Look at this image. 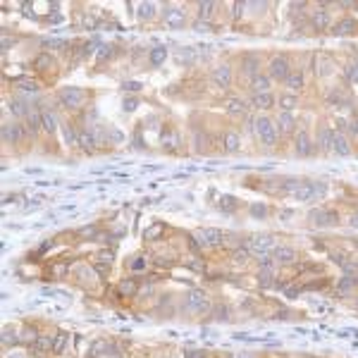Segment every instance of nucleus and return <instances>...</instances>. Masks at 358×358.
<instances>
[{"mask_svg": "<svg viewBox=\"0 0 358 358\" xmlns=\"http://www.w3.org/2000/svg\"><path fill=\"white\" fill-rule=\"evenodd\" d=\"M253 134L265 148L277 146V138H280V131H277L275 120L268 117V115H258V117H253Z\"/></svg>", "mask_w": 358, "mask_h": 358, "instance_id": "nucleus-1", "label": "nucleus"}, {"mask_svg": "<svg viewBox=\"0 0 358 358\" xmlns=\"http://www.w3.org/2000/svg\"><path fill=\"white\" fill-rule=\"evenodd\" d=\"M246 248L253 255H258V258H270L272 251L277 248V244H275V239H272L270 234H253L251 239H248Z\"/></svg>", "mask_w": 358, "mask_h": 358, "instance_id": "nucleus-2", "label": "nucleus"}, {"mask_svg": "<svg viewBox=\"0 0 358 358\" xmlns=\"http://www.w3.org/2000/svg\"><path fill=\"white\" fill-rule=\"evenodd\" d=\"M291 72L289 57L287 55H272L268 62V76L272 82H287V76Z\"/></svg>", "mask_w": 358, "mask_h": 358, "instance_id": "nucleus-3", "label": "nucleus"}, {"mask_svg": "<svg viewBox=\"0 0 358 358\" xmlns=\"http://www.w3.org/2000/svg\"><path fill=\"white\" fill-rule=\"evenodd\" d=\"M208 308H210V299H208L206 291L191 289L186 294V310H189L191 315H203Z\"/></svg>", "mask_w": 358, "mask_h": 358, "instance_id": "nucleus-4", "label": "nucleus"}, {"mask_svg": "<svg viewBox=\"0 0 358 358\" xmlns=\"http://www.w3.org/2000/svg\"><path fill=\"white\" fill-rule=\"evenodd\" d=\"M60 103L67 108V110H82L84 105H86V93L82 89H74V86H69V89H62L60 91Z\"/></svg>", "mask_w": 358, "mask_h": 358, "instance_id": "nucleus-5", "label": "nucleus"}, {"mask_svg": "<svg viewBox=\"0 0 358 358\" xmlns=\"http://www.w3.org/2000/svg\"><path fill=\"white\" fill-rule=\"evenodd\" d=\"M308 222L315 227H334V225H339V215L334 210H327V208H315V210H310Z\"/></svg>", "mask_w": 358, "mask_h": 358, "instance_id": "nucleus-6", "label": "nucleus"}, {"mask_svg": "<svg viewBox=\"0 0 358 358\" xmlns=\"http://www.w3.org/2000/svg\"><path fill=\"white\" fill-rule=\"evenodd\" d=\"M308 22H310V27H313V31H320V34H325V31L332 27V14L327 12V5L315 7V10L308 14Z\"/></svg>", "mask_w": 358, "mask_h": 358, "instance_id": "nucleus-7", "label": "nucleus"}, {"mask_svg": "<svg viewBox=\"0 0 358 358\" xmlns=\"http://www.w3.org/2000/svg\"><path fill=\"white\" fill-rule=\"evenodd\" d=\"M196 241H198L201 246H208V248H215V246H220L222 241H225V234H222L220 229H215V227H206V229H196Z\"/></svg>", "mask_w": 358, "mask_h": 358, "instance_id": "nucleus-8", "label": "nucleus"}, {"mask_svg": "<svg viewBox=\"0 0 358 358\" xmlns=\"http://www.w3.org/2000/svg\"><path fill=\"white\" fill-rule=\"evenodd\" d=\"M163 19L170 29H184L186 27V12L179 5H167L163 12Z\"/></svg>", "mask_w": 358, "mask_h": 358, "instance_id": "nucleus-9", "label": "nucleus"}, {"mask_svg": "<svg viewBox=\"0 0 358 358\" xmlns=\"http://www.w3.org/2000/svg\"><path fill=\"white\" fill-rule=\"evenodd\" d=\"M79 148L86 153H93L98 148V129L93 127H82L79 129Z\"/></svg>", "mask_w": 358, "mask_h": 358, "instance_id": "nucleus-10", "label": "nucleus"}, {"mask_svg": "<svg viewBox=\"0 0 358 358\" xmlns=\"http://www.w3.org/2000/svg\"><path fill=\"white\" fill-rule=\"evenodd\" d=\"M232 67L229 65H217V67L210 72V79H213V84L217 86V89H229L232 86Z\"/></svg>", "mask_w": 358, "mask_h": 358, "instance_id": "nucleus-11", "label": "nucleus"}, {"mask_svg": "<svg viewBox=\"0 0 358 358\" xmlns=\"http://www.w3.org/2000/svg\"><path fill=\"white\" fill-rule=\"evenodd\" d=\"M296 258H299V253L291 246H287V244H282V246H277L272 251V261L280 263V265H294Z\"/></svg>", "mask_w": 358, "mask_h": 358, "instance_id": "nucleus-12", "label": "nucleus"}, {"mask_svg": "<svg viewBox=\"0 0 358 358\" xmlns=\"http://www.w3.org/2000/svg\"><path fill=\"white\" fill-rule=\"evenodd\" d=\"M275 103L277 101H275V96H272V91H270V93H253L251 101H248V105H251L253 110H258L261 115H263V110H270Z\"/></svg>", "mask_w": 358, "mask_h": 358, "instance_id": "nucleus-13", "label": "nucleus"}, {"mask_svg": "<svg viewBox=\"0 0 358 358\" xmlns=\"http://www.w3.org/2000/svg\"><path fill=\"white\" fill-rule=\"evenodd\" d=\"M294 146H296V153L301 158H308L313 155V141H310L308 131H296V136H294Z\"/></svg>", "mask_w": 358, "mask_h": 358, "instance_id": "nucleus-14", "label": "nucleus"}, {"mask_svg": "<svg viewBox=\"0 0 358 358\" xmlns=\"http://www.w3.org/2000/svg\"><path fill=\"white\" fill-rule=\"evenodd\" d=\"M332 34H334V36H353V34H358V22L351 19V17H342V19L332 27Z\"/></svg>", "mask_w": 358, "mask_h": 358, "instance_id": "nucleus-15", "label": "nucleus"}, {"mask_svg": "<svg viewBox=\"0 0 358 358\" xmlns=\"http://www.w3.org/2000/svg\"><path fill=\"white\" fill-rule=\"evenodd\" d=\"M332 153H337V155H351V141L346 136L344 131H337L334 129V141H332Z\"/></svg>", "mask_w": 358, "mask_h": 358, "instance_id": "nucleus-16", "label": "nucleus"}, {"mask_svg": "<svg viewBox=\"0 0 358 358\" xmlns=\"http://www.w3.org/2000/svg\"><path fill=\"white\" fill-rule=\"evenodd\" d=\"M225 112L227 115H232V117H246V112H248V103L246 101H241V98H227L225 101Z\"/></svg>", "mask_w": 358, "mask_h": 358, "instance_id": "nucleus-17", "label": "nucleus"}, {"mask_svg": "<svg viewBox=\"0 0 358 358\" xmlns=\"http://www.w3.org/2000/svg\"><path fill=\"white\" fill-rule=\"evenodd\" d=\"M272 91V79L268 76V72L263 74V72H258V74L251 79V96L253 93H270Z\"/></svg>", "mask_w": 358, "mask_h": 358, "instance_id": "nucleus-18", "label": "nucleus"}, {"mask_svg": "<svg viewBox=\"0 0 358 358\" xmlns=\"http://www.w3.org/2000/svg\"><path fill=\"white\" fill-rule=\"evenodd\" d=\"M24 127H22L19 122H12V124H5L3 127V138H5V144H19L22 136H24Z\"/></svg>", "mask_w": 358, "mask_h": 358, "instance_id": "nucleus-19", "label": "nucleus"}, {"mask_svg": "<svg viewBox=\"0 0 358 358\" xmlns=\"http://www.w3.org/2000/svg\"><path fill=\"white\" fill-rule=\"evenodd\" d=\"M284 86H287V91H289V93L299 96V91L306 86V76H303L301 69H291L289 76H287V82H284Z\"/></svg>", "mask_w": 358, "mask_h": 358, "instance_id": "nucleus-20", "label": "nucleus"}, {"mask_svg": "<svg viewBox=\"0 0 358 358\" xmlns=\"http://www.w3.org/2000/svg\"><path fill=\"white\" fill-rule=\"evenodd\" d=\"M332 141H334V129L323 124L320 129H317V148L325 153H332Z\"/></svg>", "mask_w": 358, "mask_h": 358, "instance_id": "nucleus-21", "label": "nucleus"}, {"mask_svg": "<svg viewBox=\"0 0 358 358\" xmlns=\"http://www.w3.org/2000/svg\"><path fill=\"white\" fill-rule=\"evenodd\" d=\"M275 124H277V131H280V134H294V129H296V120H294L291 112H280Z\"/></svg>", "mask_w": 358, "mask_h": 358, "instance_id": "nucleus-22", "label": "nucleus"}, {"mask_svg": "<svg viewBox=\"0 0 358 358\" xmlns=\"http://www.w3.org/2000/svg\"><path fill=\"white\" fill-rule=\"evenodd\" d=\"M24 122H27V134H38V131L43 129V120H41V112L38 110H34L31 108V112H29L27 117H24Z\"/></svg>", "mask_w": 358, "mask_h": 358, "instance_id": "nucleus-23", "label": "nucleus"}, {"mask_svg": "<svg viewBox=\"0 0 358 358\" xmlns=\"http://www.w3.org/2000/svg\"><path fill=\"white\" fill-rule=\"evenodd\" d=\"M10 112H12L14 117H27L29 112H31V105H29V101H24L22 96H14L12 103H10Z\"/></svg>", "mask_w": 358, "mask_h": 358, "instance_id": "nucleus-24", "label": "nucleus"}, {"mask_svg": "<svg viewBox=\"0 0 358 358\" xmlns=\"http://www.w3.org/2000/svg\"><path fill=\"white\" fill-rule=\"evenodd\" d=\"M356 287H358V277L344 275V277H342V280L337 282V294H339V296H346V294H351Z\"/></svg>", "mask_w": 358, "mask_h": 358, "instance_id": "nucleus-25", "label": "nucleus"}, {"mask_svg": "<svg viewBox=\"0 0 358 358\" xmlns=\"http://www.w3.org/2000/svg\"><path fill=\"white\" fill-rule=\"evenodd\" d=\"M222 146H225V151L227 153H236L241 148V136L236 131H225V136H222Z\"/></svg>", "mask_w": 358, "mask_h": 358, "instance_id": "nucleus-26", "label": "nucleus"}, {"mask_svg": "<svg viewBox=\"0 0 358 358\" xmlns=\"http://www.w3.org/2000/svg\"><path fill=\"white\" fill-rule=\"evenodd\" d=\"M277 105H280V112H291L294 108L299 105V96H294V93H282V96L277 98Z\"/></svg>", "mask_w": 358, "mask_h": 358, "instance_id": "nucleus-27", "label": "nucleus"}, {"mask_svg": "<svg viewBox=\"0 0 358 358\" xmlns=\"http://www.w3.org/2000/svg\"><path fill=\"white\" fill-rule=\"evenodd\" d=\"M41 120H43V131H46V134H55V131H57V117L53 115V110L43 108V110H41Z\"/></svg>", "mask_w": 358, "mask_h": 358, "instance_id": "nucleus-28", "label": "nucleus"}, {"mask_svg": "<svg viewBox=\"0 0 358 358\" xmlns=\"http://www.w3.org/2000/svg\"><path fill=\"white\" fill-rule=\"evenodd\" d=\"M136 10H138V19L151 22V19H155V12H158V5H155V3H138V5H136Z\"/></svg>", "mask_w": 358, "mask_h": 358, "instance_id": "nucleus-29", "label": "nucleus"}, {"mask_svg": "<svg viewBox=\"0 0 358 358\" xmlns=\"http://www.w3.org/2000/svg\"><path fill=\"white\" fill-rule=\"evenodd\" d=\"M34 69H38V72L55 69V60H53V55H50V53H41V55L34 60Z\"/></svg>", "mask_w": 358, "mask_h": 358, "instance_id": "nucleus-30", "label": "nucleus"}, {"mask_svg": "<svg viewBox=\"0 0 358 358\" xmlns=\"http://www.w3.org/2000/svg\"><path fill=\"white\" fill-rule=\"evenodd\" d=\"M38 89H41V86H38L34 79H17V82H14V91H24V93H34L36 96Z\"/></svg>", "mask_w": 358, "mask_h": 358, "instance_id": "nucleus-31", "label": "nucleus"}, {"mask_svg": "<svg viewBox=\"0 0 358 358\" xmlns=\"http://www.w3.org/2000/svg\"><path fill=\"white\" fill-rule=\"evenodd\" d=\"M315 74L317 76H327V74H332V69H334V62L330 60V57H325V55H320L317 57V65H315Z\"/></svg>", "mask_w": 358, "mask_h": 358, "instance_id": "nucleus-32", "label": "nucleus"}, {"mask_svg": "<svg viewBox=\"0 0 358 358\" xmlns=\"http://www.w3.org/2000/svg\"><path fill=\"white\" fill-rule=\"evenodd\" d=\"M215 7V3H198V22H210Z\"/></svg>", "mask_w": 358, "mask_h": 358, "instance_id": "nucleus-33", "label": "nucleus"}, {"mask_svg": "<svg viewBox=\"0 0 358 358\" xmlns=\"http://www.w3.org/2000/svg\"><path fill=\"white\" fill-rule=\"evenodd\" d=\"M174 60H177L179 65H191V62L196 60V55H193V48H179L177 53H174Z\"/></svg>", "mask_w": 358, "mask_h": 358, "instance_id": "nucleus-34", "label": "nucleus"}, {"mask_svg": "<svg viewBox=\"0 0 358 358\" xmlns=\"http://www.w3.org/2000/svg\"><path fill=\"white\" fill-rule=\"evenodd\" d=\"M136 289H138V284L134 282V280H124V282L120 284V294H122V296H134Z\"/></svg>", "mask_w": 358, "mask_h": 358, "instance_id": "nucleus-35", "label": "nucleus"}, {"mask_svg": "<svg viewBox=\"0 0 358 358\" xmlns=\"http://www.w3.org/2000/svg\"><path fill=\"white\" fill-rule=\"evenodd\" d=\"M53 344H55V339L53 337H38L36 339V349H38V351H53Z\"/></svg>", "mask_w": 358, "mask_h": 358, "instance_id": "nucleus-36", "label": "nucleus"}, {"mask_svg": "<svg viewBox=\"0 0 358 358\" xmlns=\"http://www.w3.org/2000/svg\"><path fill=\"white\" fill-rule=\"evenodd\" d=\"M103 351H110V346L105 344V342H93V346H91V351H89V358H98Z\"/></svg>", "mask_w": 358, "mask_h": 358, "instance_id": "nucleus-37", "label": "nucleus"}, {"mask_svg": "<svg viewBox=\"0 0 358 358\" xmlns=\"http://www.w3.org/2000/svg\"><path fill=\"white\" fill-rule=\"evenodd\" d=\"M346 82L349 84H353V86H358V65L356 62H353V65H349V67H346Z\"/></svg>", "mask_w": 358, "mask_h": 358, "instance_id": "nucleus-38", "label": "nucleus"}, {"mask_svg": "<svg viewBox=\"0 0 358 358\" xmlns=\"http://www.w3.org/2000/svg\"><path fill=\"white\" fill-rule=\"evenodd\" d=\"M165 57H167V48H163V46L153 48V53H151V62H153V65H160Z\"/></svg>", "mask_w": 358, "mask_h": 358, "instance_id": "nucleus-39", "label": "nucleus"}, {"mask_svg": "<svg viewBox=\"0 0 358 358\" xmlns=\"http://www.w3.org/2000/svg\"><path fill=\"white\" fill-rule=\"evenodd\" d=\"M19 339H22V342H31V344H34L38 337H36V330H34V327H24V330L19 332Z\"/></svg>", "mask_w": 358, "mask_h": 358, "instance_id": "nucleus-40", "label": "nucleus"}, {"mask_svg": "<svg viewBox=\"0 0 358 358\" xmlns=\"http://www.w3.org/2000/svg\"><path fill=\"white\" fill-rule=\"evenodd\" d=\"M65 346H67V334H60V337L55 339V344H53V353H62Z\"/></svg>", "mask_w": 358, "mask_h": 358, "instance_id": "nucleus-41", "label": "nucleus"}, {"mask_svg": "<svg viewBox=\"0 0 358 358\" xmlns=\"http://www.w3.org/2000/svg\"><path fill=\"white\" fill-rule=\"evenodd\" d=\"M193 29H196V31H198V34H203V31H206V34H210V31H213V27H210V22H193Z\"/></svg>", "mask_w": 358, "mask_h": 358, "instance_id": "nucleus-42", "label": "nucleus"}, {"mask_svg": "<svg viewBox=\"0 0 358 358\" xmlns=\"http://www.w3.org/2000/svg\"><path fill=\"white\" fill-rule=\"evenodd\" d=\"M131 270H134V272H141V270H146V258H144V255H136V258H134V263H131Z\"/></svg>", "mask_w": 358, "mask_h": 358, "instance_id": "nucleus-43", "label": "nucleus"}, {"mask_svg": "<svg viewBox=\"0 0 358 358\" xmlns=\"http://www.w3.org/2000/svg\"><path fill=\"white\" fill-rule=\"evenodd\" d=\"M17 339H19V334H17V332H12V330L3 332V344H12V342H17Z\"/></svg>", "mask_w": 358, "mask_h": 358, "instance_id": "nucleus-44", "label": "nucleus"}, {"mask_svg": "<svg viewBox=\"0 0 358 358\" xmlns=\"http://www.w3.org/2000/svg\"><path fill=\"white\" fill-rule=\"evenodd\" d=\"M248 248H239V251H234V263H246L248 261Z\"/></svg>", "mask_w": 358, "mask_h": 358, "instance_id": "nucleus-45", "label": "nucleus"}, {"mask_svg": "<svg viewBox=\"0 0 358 358\" xmlns=\"http://www.w3.org/2000/svg\"><path fill=\"white\" fill-rule=\"evenodd\" d=\"M46 43V48H65L67 43L65 41H57V38H48V41H43Z\"/></svg>", "mask_w": 358, "mask_h": 358, "instance_id": "nucleus-46", "label": "nucleus"}, {"mask_svg": "<svg viewBox=\"0 0 358 358\" xmlns=\"http://www.w3.org/2000/svg\"><path fill=\"white\" fill-rule=\"evenodd\" d=\"M110 138H112V144H120V141H122V134H120V131L117 129H110V131H108V141H110Z\"/></svg>", "mask_w": 358, "mask_h": 358, "instance_id": "nucleus-47", "label": "nucleus"}, {"mask_svg": "<svg viewBox=\"0 0 358 358\" xmlns=\"http://www.w3.org/2000/svg\"><path fill=\"white\" fill-rule=\"evenodd\" d=\"M349 131H351V136H358V120L356 117L349 122Z\"/></svg>", "mask_w": 358, "mask_h": 358, "instance_id": "nucleus-48", "label": "nucleus"}, {"mask_svg": "<svg viewBox=\"0 0 358 358\" xmlns=\"http://www.w3.org/2000/svg\"><path fill=\"white\" fill-rule=\"evenodd\" d=\"M136 105H138V101H136V98H131V101H124V110L129 112V110H134Z\"/></svg>", "mask_w": 358, "mask_h": 358, "instance_id": "nucleus-49", "label": "nucleus"}, {"mask_svg": "<svg viewBox=\"0 0 358 358\" xmlns=\"http://www.w3.org/2000/svg\"><path fill=\"white\" fill-rule=\"evenodd\" d=\"M108 55H110V48H108V46H101V50H98V57H101V60H105Z\"/></svg>", "mask_w": 358, "mask_h": 358, "instance_id": "nucleus-50", "label": "nucleus"}, {"mask_svg": "<svg viewBox=\"0 0 358 358\" xmlns=\"http://www.w3.org/2000/svg\"><path fill=\"white\" fill-rule=\"evenodd\" d=\"M186 358H203V351H189Z\"/></svg>", "mask_w": 358, "mask_h": 358, "instance_id": "nucleus-51", "label": "nucleus"}, {"mask_svg": "<svg viewBox=\"0 0 358 358\" xmlns=\"http://www.w3.org/2000/svg\"><path fill=\"white\" fill-rule=\"evenodd\" d=\"M351 227H358V215H353V217H351Z\"/></svg>", "mask_w": 358, "mask_h": 358, "instance_id": "nucleus-52", "label": "nucleus"}, {"mask_svg": "<svg viewBox=\"0 0 358 358\" xmlns=\"http://www.w3.org/2000/svg\"><path fill=\"white\" fill-rule=\"evenodd\" d=\"M353 12H356V19H358V3H353Z\"/></svg>", "mask_w": 358, "mask_h": 358, "instance_id": "nucleus-53", "label": "nucleus"}, {"mask_svg": "<svg viewBox=\"0 0 358 358\" xmlns=\"http://www.w3.org/2000/svg\"><path fill=\"white\" fill-rule=\"evenodd\" d=\"M356 65H358V57H356Z\"/></svg>", "mask_w": 358, "mask_h": 358, "instance_id": "nucleus-54", "label": "nucleus"}, {"mask_svg": "<svg viewBox=\"0 0 358 358\" xmlns=\"http://www.w3.org/2000/svg\"><path fill=\"white\" fill-rule=\"evenodd\" d=\"M356 120H358V117H356Z\"/></svg>", "mask_w": 358, "mask_h": 358, "instance_id": "nucleus-55", "label": "nucleus"}]
</instances>
